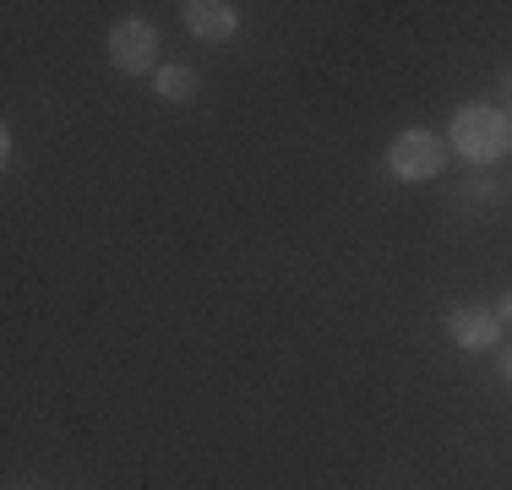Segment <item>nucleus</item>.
<instances>
[{
  "mask_svg": "<svg viewBox=\"0 0 512 490\" xmlns=\"http://www.w3.org/2000/svg\"><path fill=\"white\" fill-rule=\"evenodd\" d=\"M109 66L120 77H158V28L148 17H120L109 28Z\"/></svg>",
  "mask_w": 512,
  "mask_h": 490,
  "instance_id": "7ed1b4c3",
  "label": "nucleus"
},
{
  "mask_svg": "<svg viewBox=\"0 0 512 490\" xmlns=\"http://www.w3.org/2000/svg\"><path fill=\"white\" fill-rule=\"evenodd\" d=\"M11 490H39V485H11Z\"/></svg>",
  "mask_w": 512,
  "mask_h": 490,
  "instance_id": "1a4fd4ad",
  "label": "nucleus"
},
{
  "mask_svg": "<svg viewBox=\"0 0 512 490\" xmlns=\"http://www.w3.org/2000/svg\"><path fill=\"white\" fill-rule=\"evenodd\" d=\"M491 311H496V322H502V327H512V289H507V294H502V300H496V305H491Z\"/></svg>",
  "mask_w": 512,
  "mask_h": 490,
  "instance_id": "0eeeda50",
  "label": "nucleus"
},
{
  "mask_svg": "<svg viewBox=\"0 0 512 490\" xmlns=\"http://www.w3.org/2000/svg\"><path fill=\"white\" fill-rule=\"evenodd\" d=\"M496 371H502V382L512 387V343H507V349H496Z\"/></svg>",
  "mask_w": 512,
  "mask_h": 490,
  "instance_id": "6e6552de",
  "label": "nucleus"
},
{
  "mask_svg": "<svg viewBox=\"0 0 512 490\" xmlns=\"http://www.w3.org/2000/svg\"><path fill=\"white\" fill-rule=\"evenodd\" d=\"M447 147L463 158V164H496V158L512 153V115L496 104H463L447 120Z\"/></svg>",
  "mask_w": 512,
  "mask_h": 490,
  "instance_id": "f257e3e1",
  "label": "nucleus"
},
{
  "mask_svg": "<svg viewBox=\"0 0 512 490\" xmlns=\"http://www.w3.org/2000/svg\"><path fill=\"white\" fill-rule=\"evenodd\" d=\"M180 22H186V33L202 44H229L240 33V6L235 0H186V6H180Z\"/></svg>",
  "mask_w": 512,
  "mask_h": 490,
  "instance_id": "39448f33",
  "label": "nucleus"
},
{
  "mask_svg": "<svg viewBox=\"0 0 512 490\" xmlns=\"http://www.w3.org/2000/svg\"><path fill=\"white\" fill-rule=\"evenodd\" d=\"M153 93L164 98V104H191V98L202 93V71L197 66H175V60H164L153 77Z\"/></svg>",
  "mask_w": 512,
  "mask_h": 490,
  "instance_id": "423d86ee",
  "label": "nucleus"
},
{
  "mask_svg": "<svg viewBox=\"0 0 512 490\" xmlns=\"http://www.w3.org/2000/svg\"><path fill=\"white\" fill-rule=\"evenodd\" d=\"M442 164H447V137H436L431 126H404L393 142H387V175L404 180V186L436 180Z\"/></svg>",
  "mask_w": 512,
  "mask_h": 490,
  "instance_id": "f03ea898",
  "label": "nucleus"
},
{
  "mask_svg": "<svg viewBox=\"0 0 512 490\" xmlns=\"http://www.w3.org/2000/svg\"><path fill=\"white\" fill-rule=\"evenodd\" d=\"M507 93H512V77H507Z\"/></svg>",
  "mask_w": 512,
  "mask_h": 490,
  "instance_id": "9d476101",
  "label": "nucleus"
},
{
  "mask_svg": "<svg viewBox=\"0 0 512 490\" xmlns=\"http://www.w3.org/2000/svg\"><path fill=\"white\" fill-rule=\"evenodd\" d=\"M447 338L463 354H491L502 349V322H496L491 305H453L447 311Z\"/></svg>",
  "mask_w": 512,
  "mask_h": 490,
  "instance_id": "20e7f679",
  "label": "nucleus"
}]
</instances>
